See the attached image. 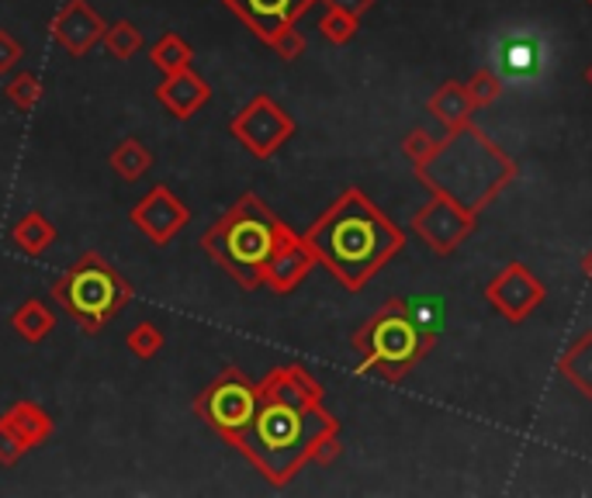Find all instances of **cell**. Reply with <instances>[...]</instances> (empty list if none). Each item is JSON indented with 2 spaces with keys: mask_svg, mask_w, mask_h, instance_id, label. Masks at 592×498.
<instances>
[{
  "mask_svg": "<svg viewBox=\"0 0 592 498\" xmlns=\"http://www.w3.org/2000/svg\"><path fill=\"white\" fill-rule=\"evenodd\" d=\"M332 430H340V418L323 405V384L302 363H285L261 381V405L233 447L267 485L285 488Z\"/></svg>",
  "mask_w": 592,
  "mask_h": 498,
  "instance_id": "cell-1",
  "label": "cell"
},
{
  "mask_svg": "<svg viewBox=\"0 0 592 498\" xmlns=\"http://www.w3.org/2000/svg\"><path fill=\"white\" fill-rule=\"evenodd\" d=\"M302 235L316 250L319 264L350 295L364 292L368 280L405 250V232L360 188H343V194Z\"/></svg>",
  "mask_w": 592,
  "mask_h": 498,
  "instance_id": "cell-2",
  "label": "cell"
},
{
  "mask_svg": "<svg viewBox=\"0 0 592 498\" xmlns=\"http://www.w3.org/2000/svg\"><path fill=\"white\" fill-rule=\"evenodd\" d=\"M517 173L520 163L468 121L436 142L433 156L416 170V180L426 191L447 194L461 208L482 215L517 180Z\"/></svg>",
  "mask_w": 592,
  "mask_h": 498,
  "instance_id": "cell-3",
  "label": "cell"
},
{
  "mask_svg": "<svg viewBox=\"0 0 592 498\" xmlns=\"http://www.w3.org/2000/svg\"><path fill=\"white\" fill-rule=\"evenodd\" d=\"M444 322L441 298H399L384 301L374 316L353 332V350L360 353L357 374H378L384 381H405L416 363L436 347Z\"/></svg>",
  "mask_w": 592,
  "mask_h": 498,
  "instance_id": "cell-4",
  "label": "cell"
},
{
  "mask_svg": "<svg viewBox=\"0 0 592 498\" xmlns=\"http://www.w3.org/2000/svg\"><path fill=\"white\" fill-rule=\"evenodd\" d=\"M288 232L292 225L281 222L261 198L246 191L201 235V250L209 253V259H215L243 292H261L267 259L274 256V250L281 246V240H285Z\"/></svg>",
  "mask_w": 592,
  "mask_h": 498,
  "instance_id": "cell-5",
  "label": "cell"
},
{
  "mask_svg": "<svg viewBox=\"0 0 592 498\" xmlns=\"http://www.w3.org/2000/svg\"><path fill=\"white\" fill-rule=\"evenodd\" d=\"M53 298L66 308V316L76 326L94 336L112 319H118L121 308L133 301V284L105 256L84 253L63 277L53 280Z\"/></svg>",
  "mask_w": 592,
  "mask_h": 498,
  "instance_id": "cell-6",
  "label": "cell"
},
{
  "mask_svg": "<svg viewBox=\"0 0 592 498\" xmlns=\"http://www.w3.org/2000/svg\"><path fill=\"white\" fill-rule=\"evenodd\" d=\"M256 405H261V384L250 381L243 371H236V367H225V371L194 399V412L225 443L240 439V433L250 426Z\"/></svg>",
  "mask_w": 592,
  "mask_h": 498,
  "instance_id": "cell-7",
  "label": "cell"
},
{
  "mask_svg": "<svg viewBox=\"0 0 592 498\" xmlns=\"http://www.w3.org/2000/svg\"><path fill=\"white\" fill-rule=\"evenodd\" d=\"M295 133H298L295 118L288 115V108H281L271 94L250 97L233 115V121H229V136H233L250 156H256V160L277 156L295 139Z\"/></svg>",
  "mask_w": 592,
  "mask_h": 498,
  "instance_id": "cell-8",
  "label": "cell"
},
{
  "mask_svg": "<svg viewBox=\"0 0 592 498\" xmlns=\"http://www.w3.org/2000/svg\"><path fill=\"white\" fill-rule=\"evenodd\" d=\"M409 225H413V232L420 235V243H423L430 253L451 256V253L475 232L478 215L468 212V208H461L454 198L430 191L426 204L413 215V222H409Z\"/></svg>",
  "mask_w": 592,
  "mask_h": 498,
  "instance_id": "cell-9",
  "label": "cell"
},
{
  "mask_svg": "<svg viewBox=\"0 0 592 498\" xmlns=\"http://www.w3.org/2000/svg\"><path fill=\"white\" fill-rule=\"evenodd\" d=\"M485 301L493 305L499 319H506L509 326H520L548 301V287L527 264L512 259L485 284Z\"/></svg>",
  "mask_w": 592,
  "mask_h": 498,
  "instance_id": "cell-10",
  "label": "cell"
},
{
  "mask_svg": "<svg viewBox=\"0 0 592 498\" xmlns=\"http://www.w3.org/2000/svg\"><path fill=\"white\" fill-rule=\"evenodd\" d=\"M128 222H133L149 243L157 246H170L184 225L191 222V208L180 201L167 183H157V188H149L136 204L133 212H128Z\"/></svg>",
  "mask_w": 592,
  "mask_h": 498,
  "instance_id": "cell-11",
  "label": "cell"
},
{
  "mask_svg": "<svg viewBox=\"0 0 592 498\" xmlns=\"http://www.w3.org/2000/svg\"><path fill=\"white\" fill-rule=\"evenodd\" d=\"M222 4L233 11L256 39L274 45L281 35L292 32L298 18L313 4H319V0H222Z\"/></svg>",
  "mask_w": 592,
  "mask_h": 498,
  "instance_id": "cell-12",
  "label": "cell"
},
{
  "mask_svg": "<svg viewBox=\"0 0 592 498\" xmlns=\"http://www.w3.org/2000/svg\"><path fill=\"white\" fill-rule=\"evenodd\" d=\"M316 250L308 246L305 235H298L295 229L281 240V246L274 250V256L264 267V287H271L274 295H292L302 287V280L316 271Z\"/></svg>",
  "mask_w": 592,
  "mask_h": 498,
  "instance_id": "cell-13",
  "label": "cell"
},
{
  "mask_svg": "<svg viewBox=\"0 0 592 498\" xmlns=\"http://www.w3.org/2000/svg\"><path fill=\"white\" fill-rule=\"evenodd\" d=\"M105 32H108L105 18H101L87 0H66L60 14L53 18V39L76 60L91 56V49L105 39Z\"/></svg>",
  "mask_w": 592,
  "mask_h": 498,
  "instance_id": "cell-14",
  "label": "cell"
},
{
  "mask_svg": "<svg viewBox=\"0 0 592 498\" xmlns=\"http://www.w3.org/2000/svg\"><path fill=\"white\" fill-rule=\"evenodd\" d=\"M152 97L163 104L167 115L184 121V118L198 115L204 104L212 100V87L194 66H188V70H177V73H163V81L157 84Z\"/></svg>",
  "mask_w": 592,
  "mask_h": 498,
  "instance_id": "cell-15",
  "label": "cell"
},
{
  "mask_svg": "<svg viewBox=\"0 0 592 498\" xmlns=\"http://www.w3.org/2000/svg\"><path fill=\"white\" fill-rule=\"evenodd\" d=\"M475 112H478L475 100H472L468 87L461 81H444L426 100V115H433V121H441L447 133H454V128H461V125H468Z\"/></svg>",
  "mask_w": 592,
  "mask_h": 498,
  "instance_id": "cell-16",
  "label": "cell"
},
{
  "mask_svg": "<svg viewBox=\"0 0 592 498\" xmlns=\"http://www.w3.org/2000/svg\"><path fill=\"white\" fill-rule=\"evenodd\" d=\"M0 418H4V423L21 436V443L29 451L42 447V443L53 436V430H56L53 415H49L39 402H14Z\"/></svg>",
  "mask_w": 592,
  "mask_h": 498,
  "instance_id": "cell-17",
  "label": "cell"
},
{
  "mask_svg": "<svg viewBox=\"0 0 592 498\" xmlns=\"http://www.w3.org/2000/svg\"><path fill=\"white\" fill-rule=\"evenodd\" d=\"M558 374L569 381L582 399H592V329L575 336L569 350L558 357Z\"/></svg>",
  "mask_w": 592,
  "mask_h": 498,
  "instance_id": "cell-18",
  "label": "cell"
},
{
  "mask_svg": "<svg viewBox=\"0 0 592 498\" xmlns=\"http://www.w3.org/2000/svg\"><path fill=\"white\" fill-rule=\"evenodd\" d=\"M11 329L24 339V343L39 347L45 336H53L56 316H53V308H49L42 298H29V301H21L11 311Z\"/></svg>",
  "mask_w": 592,
  "mask_h": 498,
  "instance_id": "cell-19",
  "label": "cell"
},
{
  "mask_svg": "<svg viewBox=\"0 0 592 498\" xmlns=\"http://www.w3.org/2000/svg\"><path fill=\"white\" fill-rule=\"evenodd\" d=\"M11 243L24 256H45V250H53V243H56V225L42 212H24L11 229Z\"/></svg>",
  "mask_w": 592,
  "mask_h": 498,
  "instance_id": "cell-20",
  "label": "cell"
},
{
  "mask_svg": "<svg viewBox=\"0 0 592 498\" xmlns=\"http://www.w3.org/2000/svg\"><path fill=\"white\" fill-rule=\"evenodd\" d=\"M108 163H112V170H115L125 183H136V180H142V177L152 170V152H149V146H146L142 139L128 136V139H121V142L112 149Z\"/></svg>",
  "mask_w": 592,
  "mask_h": 498,
  "instance_id": "cell-21",
  "label": "cell"
},
{
  "mask_svg": "<svg viewBox=\"0 0 592 498\" xmlns=\"http://www.w3.org/2000/svg\"><path fill=\"white\" fill-rule=\"evenodd\" d=\"M149 63L157 66L160 73H177V70H188L194 63V49L180 39L177 32H163L157 42L149 45Z\"/></svg>",
  "mask_w": 592,
  "mask_h": 498,
  "instance_id": "cell-22",
  "label": "cell"
},
{
  "mask_svg": "<svg viewBox=\"0 0 592 498\" xmlns=\"http://www.w3.org/2000/svg\"><path fill=\"white\" fill-rule=\"evenodd\" d=\"M42 94H45V87L39 81V73H32V70H14L8 76V84H4L8 104H11L14 112H21V115L35 112L39 104H42Z\"/></svg>",
  "mask_w": 592,
  "mask_h": 498,
  "instance_id": "cell-23",
  "label": "cell"
},
{
  "mask_svg": "<svg viewBox=\"0 0 592 498\" xmlns=\"http://www.w3.org/2000/svg\"><path fill=\"white\" fill-rule=\"evenodd\" d=\"M101 45H105V52L112 60H118V63H125V60H133L136 52H142V45H146V39H142V32L136 29L133 21H115V24H108V32H105V39H101Z\"/></svg>",
  "mask_w": 592,
  "mask_h": 498,
  "instance_id": "cell-24",
  "label": "cell"
},
{
  "mask_svg": "<svg viewBox=\"0 0 592 498\" xmlns=\"http://www.w3.org/2000/svg\"><path fill=\"white\" fill-rule=\"evenodd\" d=\"M163 343H167V336H163V329L157 322H139L136 329H128V336H125V347H128V353H133L136 360L160 357Z\"/></svg>",
  "mask_w": 592,
  "mask_h": 498,
  "instance_id": "cell-25",
  "label": "cell"
},
{
  "mask_svg": "<svg viewBox=\"0 0 592 498\" xmlns=\"http://www.w3.org/2000/svg\"><path fill=\"white\" fill-rule=\"evenodd\" d=\"M319 32L332 45H350L360 32V18H353L340 8H326L323 18H319Z\"/></svg>",
  "mask_w": 592,
  "mask_h": 498,
  "instance_id": "cell-26",
  "label": "cell"
},
{
  "mask_svg": "<svg viewBox=\"0 0 592 498\" xmlns=\"http://www.w3.org/2000/svg\"><path fill=\"white\" fill-rule=\"evenodd\" d=\"M465 87H468V94L475 100V108H488V104H496L503 97V91H506L499 76L493 70H485V66L472 73V81Z\"/></svg>",
  "mask_w": 592,
  "mask_h": 498,
  "instance_id": "cell-27",
  "label": "cell"
},
{
  "mask_svg": "<svg viewBox=\"0 0 592 498\" xmlns=\"http://www.w3.org/2000/svg\"><path fill=\"white\" fill-rule=\"evenodd\" d=\"M436 142H441V139H436L433 133H426V128H413V133H405V139H402V156L413 163V170H420L433 156Z\"/></svg>",
  "mask_w": 592,
  "mask_h": 498,
  "instance_id": "cell-28",
  "label": "cell"
},
{
  "mask_svg": "<svg viewBox=\"0 0 592 498\" xmlns=\"http://www.w3.org/2000/svg\"><path fill=\"white\" fill-rule=\"evenodd\" d=\"M24 443H21V436L4 423V418H0V467H14L21 457H24Z\"/></svg>",
  "mask_w": 592,
  "mask_h": 498,
  "instance_id": "cell-29",
  "label": "cell"
},
{
  "mask_svg": "<svg viewBox=\"0 0 592 498\" xmlns=\"http://www.w3.org/2000/svg\"><path fill=\"white\" fill-rule=\"evenodd\" d=\"M21 56H24L21 42H18L8 29H0V76H11V73L18 70Z\"/></svg>",
  "mask_w": 592,
  "mask_h": 498,
  "instance_id": "cell-30",
  "label": "cell"
},
{
  "mask_svg": "<svg viewBox=\"0 0 592 498\" xmlns=\"http://www.w3.org/2000/svg\"><path fill=\"white\" fill-rule=\"evenodd\" d=\"M340 454H343V436H340V430H332V433H326V436L316 443V451H313V464L329 467V464H337V460H340Z\"/></svg>",
  "mask_w": 592,
  "mask_h": 498,
  "instance_id": "cell-31",
  "label": "cell"
},
{
  "mask_svg": "<svg viewBox=\"0 0 592 498\" xmlns=\"http://www.w3.org/2000/svg\"><path fill=\"white\" fill-rule=\"evenodd\" d=\"M271 49L277 52V60L295 63V60H302V56H305V39H302V32H298V29H292V32L281 35Z\"/></svg>",
  "mask_w": 592,
  "mask_h": 498,
  "instance_id": "cell-32",
  "label": "cell"
},
{
  "mask_svg": "<svg viewBox=\"0 0 592 498\" xmlns=\"http://www.w3.org/2000/svg\"><path fill=\"white\" fill-rule=\"evenodd\" d=\"M323 8H340V11H347V14H353V18H364L378 0H319Z\"/></svg>",
  "mask_w": 592,
  "mask_h": 498,
  "instance_id": "cell-33",
  "label": "cell"
},
{
  "mask_svg": "<svg viewBox=\"0 0 592 498\" xmlns=\"http://www.w3.org/2000/svg\"><path fill=\"white\" fill-rule=\"evenodd\" d=\"M579 271H582V277L592 284V250H589V253H582V264H579Z\"/></svg>",
  "mask_w": 592,
  "mask_h": 498,
  "instance_id": "cell-34",
  "label": "cell"
},
{
  "mask_svg": "<svg viewBox=\"0 0 592 498\" xmlns=\"http://www.w3.org/2000/svg\"><path fill=\"white\" fill-rule=\"evenodd\" d=\"M582 81H585V84H589V87H592V63H589V66H585V73H582Z\"/></svg>",
  "mask_w": 592,
  "mask_h": 498,
  "instance_id": "cell-35",
  "label": "cell"
},
{
  "mask_svg": "<svg viewBox=\"0 0 592 498\" xmlns=\"http://www.w3.org/2000/svg\"><path fill=\"white\" fill-rule=\"evenodd\" d=\"M589 8H592V0H589Z\"/></svg>",
  "mask_w": 592,
  "mask_h": 498,
  "instance_id": "cell-36",
  "label": "cell"
}]
</instances>
